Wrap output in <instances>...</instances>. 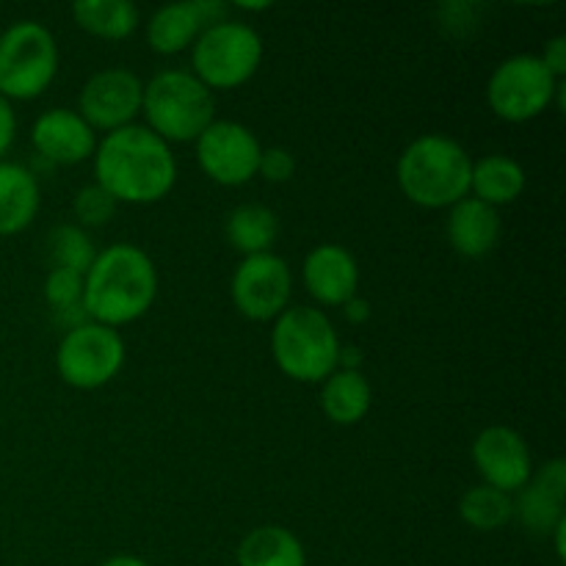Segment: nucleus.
I'll use <instances>...</instances> for the list:
<instances>
[{"label": "nucleus", "mask_w": 566, "mask_h": 566, "mask_svg": "<svg viewBox=\"0 0 566 566\" xmlns=\"http://www.w3.org/2000/svg\"><path fill=\"white\" fill-rule=\"evenodd\" d=\"M94 177L116 202L153 205L169 197L177 182V160L169 144L144 125L105 133L94 149Z\"/></svg>", "instance_id": "1"}, {"label": "nucleus", "mask_w": 566, "mask_h": 566, "mask_svg": "<svg viewBox=\"0 0 566 566\" xmlns=\"http://www.w3.org/2000/svg\"><path fill=\"white\" fill-rule=\"evenodd\" d=\"M158 296L153 258L133 243H114L94 258L83 276V313L94 324L119 326L144 318Z\"/></svg>", "instance_id": "2"}, {"label": "nucleus", "mask_w": 566, "mask_h": 566, "mask_svg": "<svg viewBox=\"0 0 566 566\" xmlns=\"http://www.w3.org/2000/svg\"><path fill=\"white\" fill-rule=\"evenodd\" d=\"M473 158L453 138L440 133L418 136L398 158V188L412 205L426 210L453 208L470 197Z\"/></svg>", "instance_id": "3"}, {"label": "nucleus", "mask_w": 566, "mask_h": 566, "mask_svg": "<svg viewBox=\"0 0 566 566\" xmlns=\"http://www.w3.org/2000/svg\"><path fill=\"white\" fill-rule=\"evenodd\" d=\"M271 357L287 379L315 385L337 370L340 340L324 310L287 307L271 329Z\"/></svg>", "instance_id": "4"}, {"label": "nucleus", "mask_w": 566, "mask_h": 566, "mask_svg": "<svg viewBox=\"0 0 566 566\" xmlns=\"http://www.w3.org/2000/svg\"><path fill=\"white\" fill-rule=\"evenodd\" d=\"M142 114L149 130L166 144L197 142L210 122H216V97L193 72H158L144 86Z\"/></svg>", "instance_id": "5"}, {"label": "nucleus", "mask_w": 566, "mask_h": 566, "mask_svg": "<svg viewBox=\"0 0 566 566\" xmlns=\"http://www.w3.org/2000/svg\"><path fill=\"white\" fill-rule=\"evenodd\" d=\"M59 72V44L42 22H14L0 36V97L36 99Z\"/></svg>", "instance_id": "6"}, {"label": "nucleus", "mask_w": 566, "mask_h": 566, "mask_svg": "<svg viewBox=\"0 0 566 566\" xmlns=\"http://www.w3.org/2000/svg\"><path fill=\"white\" fill-rule=\"evenodd\" d=\"M263 61V39L247 22H216L191 44L193 75L216 88H238L252 81Z\"/></svg>", "instance_id": "7"}, {"label": "nucleus", "mask_w": 566, "mask_h": 566, "mask_svg": "<svg viewBox=\"0 0 566 566\" xmlns=\"http://www.w3.org/2000/svg\"><path fill=\"white\" fill-rule=\"evenodd\" d=\"M562 83L547 72L539 55L520 53L495 66L486 83V103L497 119L523 125L551 108Z\"/></svg>", "instance_id": "8"}, {"label": "nucleus", "mask_w": 566, "mask_h": 566, "mask_svg": "<svg viewBox=\"0 0 566 566\" xmlns=\"http://www.w3.org/2000/svg\"><path fill=\"white\" fill-rule=\"evenodd\" d=\"M125 340L116 329L94 321L72 326L59 343L55 368L75 390H99L108 385L125 365Z\"/></svg>", "instance_id": "9"}, {"label": "nucleus", "mask_w": 566, "mask_h": 566, "mask_svg": "<svg viewBox=\"0 0 566 566\" xmlns=\"http://www.w3.org/2000/svg\"><path fill=\"white\" fill-rule=\"evenodd\" d=\"M193 144H197L199 169L219 186L238 188L258 177L263 147H260L258 136L241 122H210Z\"/></svg>", "instance_id": "10"}, {"label": "nucleus", "mask_w": 566, "mask_h": 566, "mask_svg": "<svg viewBox=\"0 0 566 566\" xmlns=\"http://www.w3.org/2000/svg\"><path fill=\"white\" fill-rule=\"evenodd\" d=\"M293 291L291 269L282 258L265 252L243 258L232 274V302L249 321H276L287 310Z\"/></svg>", "instance_id": "11"}, {"label": "nucleus", "mask_w": 566, "mask_h": 566, "mask_svg": "<svg viewBox=\"0 0 566 566\" xmlns=\"http://www.w3.org/2000/svg\"><path fill=\"white\" fill-rule=\"evenodd\" d=\"M144 83L136 72L111 66L94 72L77 94V114L94 133H114L142 114Z\"/></svg>", "instance_id": "12"}, {"label": "nucleus", "mask_w": 566, "mask_h": 566, "mask_svg": "<svg viewBox=\"0 0 566 566\" xmlns=\"http://www.w3.org/2000/svg\"><path fill=\"white\" fill-rule=\"evenodd\" d=\"M470 457H473V464L484 484L495 486L506 495L523 490L534 473L528 442L520 431L509 429V426H490V429L481 431L475 437Z\"/></svg>", "instance_id": "13"}, {"label": "nucleus", "mask_w": 566, "mask_h": 566, "mask_svg": "<svg viewBox=\"0 0 566 566\" xmlns=\"http://www.w3.org/2000/svg\"><path fill=\"white\" fill-rule=\"evenodd\" d=\"M230 6L221 0H186L160 6L147 22V42L155 53L177 55L191 48L199 33L227 20Z\"/></svg>", "instance_id": "14"}, {"label": "nucleus", "mask_w": 566, "mask_h": 566, "mask_svg": "<svg viewBox=\"0 0 566 566\" xmlns=\"http://www.w3.org/2000/svg\"><path fill=\"white\" fill-rule=\"evenodd\" d=\"M31 144L50 164L75 166L92 158L97 149V133L81 119L77 111L50 108L33 122Z\"/></svg>", "instance_id": "15"}, {"label": "nucleus", "mask_w": 566, "mask_h": 566, "mask_svg": "<svg viewBox=\"0 0 566 566\" xmlns=\"http://www.w3.org/2000/svg\"><path fill=\"white\" fill-rule=\"evenodd\" d=\"M566 497V462L551 459L536 473H531L528 484L517 492L514 501V517L531 531V534H553L564 514Z\"/></svg>", "instance_id": "16"}, {"label": "nucleus", "mask_w": 566, "mask_h": 566, "mask_svg": "<svg viewBox=\"0 0 566 566\" xmlns=\"http://www.w3.org/2000/svg\"><path fill=\"white\" fill-rule=\"evenodd\" d=\"M304 287L324 307H343L357 296L359 265L348 249L337 243H321L307 254L302 265Z\"/></svg>", "instance_id": "17"}, {"label": "nucleus", "mask_w": 566, "mask_h": 566, "mask_svg": "<svg viewBox=\"0 0 566 566\" xmlns=\"http://www.w3.org/2000/svg\"><path fill=\"white\" fill-rule=\"evenodd\" d=\"M448 243L462 258H486L501 241V216L495 208L479 202L475 197H464L453 208H448Z\"/></svg>", "instance_id": "18"}, {"label": "nucleus", "mask_w": 566, "mask_h": 566, "mask_svg": "<svg viewBox=\"0 0 566 566\" xmlns=\"http://www.w3.org/2000/svg\"><path fill=\"white\" fill-rule=\"evenodd\" d=\"M39 182L31 169L0 160V235L28 230L39 213Z\"/></svg>", "instance_id": "19"}, {"label": "nucleus", "mask_w": 566, "mask_h": 566, "mask_svg": "<svg viewBox=\"0 0 566 566\" xmlns=\"http://www.w3.org/2000/svg\"><path fill=\"white\" fill-rule=\"evenodd\" d=\"M525 169L509 155H484L473 160L470 171V193L490 208H503L523 197Z\"/></svg>", "instance_id": "20"}, {"label": "nucleus", "mask_w": 566, "mask_h": 566, "mask_svg": "<svg viewBox=\"0 0 566 566\" xmlns=\"http://www.w3.org/2000/svg\"><path fill=\"white\" fill-rule=\"evenodd\" d=\"M238 566H307L298 536L282 525H260L249 531L235 553Z\"/></svg>", "instance_id": "21"}, {"label": "nucleus", "mask_w": 566, "mask_h": 566, "mask_svg": "<svg viewBox=\"0 0 566 566\" xmlns=\"http://www.w3.org/2000/svg\"><path fill=\"white\" fill-rule=\"evenodd\" d=\"M374 403L368 379L363 370H340L326 376L324 390H321V409L335 426H357L368 415Z\"/></svg>", "instance_id": "22"}, {"label": "nucleus", "mask_w": 566, "mask_h": 566, "mask_svg": "<svg viewBox=\"0 0 566 566\" xmlns=\"http://www.w3.org/2000/svg\"><path fill=\"white\" fill-rule=\"evenodd\" d=\"M72 20L88 36L122 42L136 33L142 14L130 0H77L72 6Z\"/></svg>", "instance_id": "23"}, {"label": "nucleus", "mask_w": 566, "mask_h": 566, "mask_svg": "<svg viewBox=\"0 0 566 566\" xmlns=\"http://www.w3.org/2000/svg\"><path fill=\"white\" fill-rule=\"evenodd\" d=\"M227 241L232 249L243 254V258H252V254H265L271 252V247L280 238V219L271 208L258 202L238 205L224 221Z\"/></svg>", "instance_id": "24"}, {"label": "nucleus", "mask_w": 566, "mask_h": 566, "mask_svg": "<svg viewBox=\"0 0 566 566\" xmlns=\"http://www.w3.org/2000/svg\"><path fill=\"white\" fill-rule=\"evenodd\" d=\"M459 517L473 531L490 534V531H497L512 523L514 497L495 490V486L479 484L462 495V501H459Z\"/></svg>", "instance_id": "25"}, {"label": "nucleus", "mask_w": 566, "mask_h": 566, "mask_svg": "<svg viewBox=\"0 0 566 566\" xmlns=\"http://www.w3.org/2000/svg\"><path fill=\"white\" fill-rule=\"evenodd\" d=\"M48 258L53 269H66L86 276L94 258H97V249H94V241L88 238L86 230H81L77 224H61L50 230Z\"/></svg>", "instance_id": "26"}, {"label": "nucleus", "mask_w": 566, "mask_h": 566, "mask_svg": "<svg viewBox=\"0 0 566 566\" xmlns=\"http://www.w3.org/2000/svg\"><path fill=\"white\" fill-rule=\"evenodd\" d=\"M44 298H48L50 310L59 313L61 321H72V326L83 324V318H86V313H83V276L75 271L50 269L48 280H44Z\"/></svg>", "instance_id": "27"}, {"label": "nucleus", "mask_w": 566, "mask_h": 566, "mask_svg": "<svg viewBox=\"0 0 566 566\" xmlns=\"http://www.w3.org/2000/svg\"><path fill=\"white\" fill-rule=\"evenodd\" d=\"M116 205L119 202L94 182V186L81 188V191L75 193V199H72V213H75L77 227L86 230V227L108 224V221L116 216Z\"/></svg>", "instance_id": "28"}, {"label": "nucleus", "mask_w": 566, "mask_h": 566, "mask_svg": "<svg viewBox=\"0 0 566 566\" xmlns=\"http://www.w3.org/2000/svg\"><path fill=\"white\" fill-rule=\"evenodd\" d=\"M258 175L263 177L265 182H280L282 186V182H287L293 175H296V158H293V153H287V149L282 147L263 149Z\"/></svg>", "instance_id": "29"}, {"label": "nucleus", "mask_w": 566, "mask_h": 566, "mask_svg": "<svg viewBox=\"0 0 566 566\" xmlns=\"http://www.w3.org/2000/svg\"><path fill=\"white\" fill-rule=\"evenodd\" d=\"M542 64L547 66V72H551L556 81H564L566 75V36H553L551 42L545 44V53L539 55Z\"/></svg>", "instance_id": "30"}, {"label": "nucleus", "mask_w": 566, "mask_h": 566, "mask_svg": "<svg viewBox=\"0 0 566 566\" xmlns=\"http://www.w3.org/2000/svg\"><path fill=\"white\" fill-rule=\"evenodd\" d=\"M14 136H17L14 108H11L9 99L0 97V158H3V155L11 149V144H14Z\"/></svg>", "instance_id": "31"}, {"label": "nucleus", "mask_w": 566, "mask_h": 566, "mask_svg": "<svg viewBox=\"0 0 566 566\" xmlns=\"http://www.w3.org/2000/svg\"><path fill=\"white\" fill-rule=\"evenodd\" d=\"M343 313H346L348 324H365V321L370 318V304L365 302V298L354 296L343 304Z\"/></svg>", "instance_id": "32"}, {"label": "nucleus", "mask_w": 566, "mask_h": 566, "mask_svg": "<svg viewBox=\"0 0 566 566\" xmlns=\"http://www.w3.org/2000/svg\"><path fill=\"white\" fill-rule=\"evenodd\" d=\"M363 365V352L357 346H340V357H337V368L340 370H359Z\"/></svg>", "instance_id": "33"}, {"label": "nucleus", "mask_w": 566, "mask_h": 566, "mask_svg": "<svg viewBox=\"0 0 566 566\" xmlns=\"http://www.w3.org/2000/svg\"><path fill=\"white\" fill-rule=\"evenodd\" d=\"M553 539H556V556L558 562H566V520H562V523L553 528Z\"/></svg>", "instance_id": "34"}, {"label": "nucleus", "mask_w": 566, "mask_h": 566, "mask_svg": "<svg viewBox=\"0 0 566 566\" xmlns=\"http://www.w3.org/2000/svg\"><path fill=\"white\" fill-rule=\"evenodd\" d=\"M99 566H149V564L138 556H111L108 562H103Z\"/></svg>", "instance_id": "35"}, {"label": "nucleus", "mask_w": 566, "mask_h": 566, "mask_svg": "<svg viewBox=\"0 0 566 566\" xmlns=\"http://www.w3.org/2000/svg\"><path fill=\"white\" fill-rule=\"evenodd\" d=\"M235 9H241V11H265V9H271V3H235Z\"/></svg>", "instance_id": "36"}]
</instances>
